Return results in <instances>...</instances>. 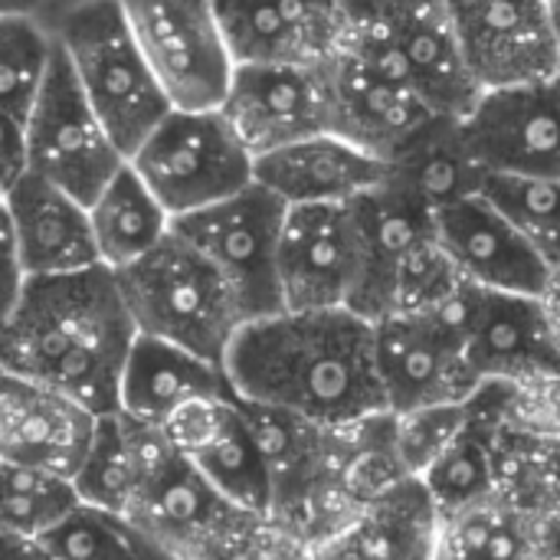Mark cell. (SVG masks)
Wrapping results in <instances>:
<instances>
[{
	"label": "cell",
	"mask_w": 560,
	"mask_h": 560,
	"mask_svg": "<svg viewBox=\"0 0 560 560\" xmlns=\"http://www.w3.org/2000/svg\"><path fill=\"white\" fill-rule=\"evenodd\" d=\"M171 108H220L233 79L213 0H118Z\"/></svg>",
	"instance_id": "obj_10"
},
{
	"label": "cell",
	"mask_w": 560,
	"mask_h": 560,
	"mask_svg": "<svg viewBox=\"0 0 560 560\" xmlns=\"http://www.w3.org/2000/svg\"><path fill=\"white\" fill-rule=\"evenodd\" d=\"M440 512L420 479L364 505L341 532L312 548L315 560H433Z\"/></svg>",
	"instance_id": "obj_26"
},
{
	"label": "cell",
	"mask_w": 560,
	"mask_h": 560,
	"mask_svg": "<svg viewBox=\"0 0 560 560\" xmlns=\"http://www.w3.org/2000/svg\"><path fill=\"white\" fill-rule=\"evenodd\" d=\"M253 180L285 207L354 203L387 180V161L335 131H322L256 158Z\"/></svg>",
	"instance_id": "obj_23"
},
{
	"label": "cell",
	"mask_w": 560,
	"mask_h": 560,
	"mask_svg": "<svg viewBox=\"0 0 560 560\" xmlns=\"http://www.w3.org/2000/svg\"><path fill=\"white\" fill-rule=\"evenodd\" d=\"M233 62L322 66L345 49V0H213Z\"/></svg>",
	"instance_id": "obj_19"
},
{
	"label": "cell",
	"mask_w": 560,
	"mask_h": 560,
	"mask_svg": "<svg viewBox=\"0 0 560 560\" xmlns=\"http://www.w3.org/2000/svg\"><path fill=\"white\" fill-rule=\"evenodd\" d=\"M436 240L466 285L541 295L548 262L512 226V220L482 194L463 197L433 213Z\"/></svg>",
	"instance_id": "obj_20"
},
{
	"label": "cell",
	"mask_w": 560,
	"mask_h": 560,
	"mask_svg": "<svg viewBox=\"0 0 560 560\" xmlns=\"http://www.w3.org/2000/svg\"><path fill=\"white\" fill-rule=\"evenodd\" d=\"M56 52V36L36 13H0V112L26 115L43 89Z\"/></svg>",
	"instance_id": "obj_34"
},
{
	"label": "cell",
	"mask_w": 560,
	"mask_h": 560,
	"mask_svg": "<svg viewBox=\"0 0 560 560\" xmlns=\"http://www.w3.org/2000/svg\"><path fill=\"white\" fill-rule=\"evenodd\" d=\"M476 377L512 384L560 371V328L541 295L459 285L450 302Z\"/></svg>",
	"instance_id": "obj_13"
},
{
	"label": "cell",
	"mask_w": 560,
	"mask_h": 560,
	"mask_svg": "<svg viewBox=\"0 0 560 560\" xmlns=\"http://www.w3.org/2000/svg\"><path fill=\"white\" fill-rule=\"evenodd\" d=\"M489 171L472 154L459 118L440 115L430 121L390 164L387 184L404 197L436 213L463 197L482 194Z\"/></svg>",
	"instance_id": "obj_27"
},
{
	"label": "cell",
	"mask_w": 560,
	"mask_h": 560,
	"mask_svg": "<svg viewBox=\"0 0 560 560\" xmlns=\"http://www.w3.org/2000/svg\"><path fill=\"white\" fill-rule=\"evenodd\" d=\"M482 197H489L512 220L548 269L560 266V177L489 174Z\"/></svg>",
	"instance_id": "obj_36"
},
{
	"label": "cell",
	"mask_w": 560,
	"mask_h": 560,
	"mask_svg": "<svg viewBox=\"0 0 560 560\" xmlns=\"http://www.w3.org/2000/svg\"><path fill=\"white\" fill-rule=\"evenodd\" d=\"M551 560H560V555H555V558H551Z\"/></svg>",
	"instance_id": "obj_47"
},
{
	"label": "cell",
	"mask_w": 560,
	"mask_h": 560,
	"mask_svg": "<svg viewBox=\"0 0 560 560\" xmlns=\"http://www.w3.org/2000/svg\"><path fill=\"white\" fill-rule=\"evenodd\" d=\"M486 390L505 433L560 443V371L512 384L486 381Z\"/></svg>",
	"instance_id": "obj_37"
},
{
	"label": "cell",
	"mask_w": 560,
	"mask_h": 560,
	"mask_svg": "<svg viewBox=\"0 0 560 560\" xmlns=\"http://www.w3.org/2000/svg\"><path fill=\"white\" fill-rule=\"evenodd\" d=\"M433 560H551L535 518L492 492L459 512L440 515Z\"/></svg>",
	"instance_id": "obj_29"
},
{
	"label": "cell",
	"mask_w": 560,
	"mask_h": 560,
	"mask_svg": "<svg viewBox=\"0 0 560 560\" xmlns=\"http://www.w3.org/2000/svg\"><path fill=\"white\" fill-rule=\"evenodd\" d=\"M46 26L85 102L128 158L171 105L131 36L118 0H75L56 10Z\"/></svg>",
	"instance_id": "obj_4"
},
{
	"label": "cell",
	"mask_w": 560,
	"mask_h": 560,
	"mask_svg": "<svg viewBox=\"0 0 560 560\" xmlns=\"http://www.w3.org/2000/svg\"><path fill=\"white\" fill-rule=\"evenodd\" d=\"M240 400L322 427L387 410L374 364V325L351 308L279 312L240 325L223 361Z\"/></svg>",
	"instance_id": "obj_1"
},
{
	"label": "cell",
	"mask_w": 560,
	"mask_h": 560,
	"mask_svg": "<svg viewBox=\"0 0 560 560\" xmlns=\"http://www.w3.org/2000/svg\"><path fill=\"white\" fill-rule=\"evenodd\" d=\"M345 49L404 75L440 115L463 118L479 102L446 0H345Z\"/></svg>",
	"instance_id": "obj_6"
},
{
	"label": "cell",
	"mask_w": 560,
	"mask_h": 560,
	"mask_svg": "<svg viewBox=\"0 0 560 560\" xmlns=\"http://www.w3.org/2000/svg\"><path fill=\"white\" fill-rule=\"evenodd\" d=\"M0 200H3V190H0Z\"/></svg>",
	"instance_id": "obj_49"
},
{
	"label": "cell",
	"mask_w": 560,
	"mask_h": 560,
	"mask_svg": "<svg viewBox=\"0 0 560 560\" xmlns=\"http://www.w3.org/2000/svg\"><path fill=\"white\" fill-rule=\"evenodd\" d=\"M39 545L56 560H174L128 515L75 505Z\"/></svg>",
	"instance_id": "obj_33"
},
{
	"label": "cell",
	"mask_w": 560,
	"mask_h": 560,
	"mask_svg": "<svg viewBox=\"0 0 560 560\" xmlns=\"http://www.w3.org/2000/svg\"><path fill=\"white\" fill-rule=\"evenodd\" d=\"M545 7H548L551 30H555V39H558V52H560V0H545Z\"/></svg>",
	"instance_id": "obj_45"
},
{
	"label": "cell",
	"mask_w": 560,
	"mask_h": 560,
	"mask_svg": "<svg viewBox=\"0 0 560 560\" xmlns=\"http://www.w3.org/2000/svg\"><path fill=\"white\" fill-rule=\"evenodd\" d=\"M174 560H243L269 522L230 502L180 453L151 476L125 512Z\"/></svg>",
	"instance_id": "obj_9"
},
{
	"label": "cell",
	"mask_w": 560,
	"mask_h": 560,
	"mask_svg": "<svg viewBox=\"0 0 560 560\" xmlns=\"http://www.w3.org/2000/svg\"><path fill=\"white\" fill-rule=\"evenodd\" d=\"M541 299H545L548 312L555 315V322H558L560 328V266H555V269L548 272V285H545Z\"/></svg>",
	"instance_id": "obj_43"
},
{
	"label": "cell",
	"mask_w": 560,
	"mask_h": 560,
	"mask_svg": "<svg viewBox=\"0 0 560 560\" xmlns=\"http://www.w3.org/2000/svg\"><path fill=\"white\" fill-rule=\"evenodd\" d=\"M328 82L331 131L387 164L440 118L404 75L351 49L328 59Z\"/></svg>",
	"instance_id": "obj_18"
},
{
	"label": "cell",
	"mask_w": 560,
	"mask_h": 560,
	"mask_svg": "<svg viewBox=\"0 0 560 560\" xmlns=\"http://www.w3.org/2000/svg\"><path fill=\"white\" fill-rule=\"evenodd\" d=\"M361 276V236L351 203L285 207L279 289L285 312L351 308Z\"/></svg>",
	"instance_id": "obj_16"
},
{
	"label": "cell",
	"mask_w": 560,
	"mask_h": 560,
	"mask_svg": "<svg viewBox=\"0 0 560 560\" xmlns=\"http://www.w3.org/2000/svg\"><path fill=\"white\" fill-rule=\"evenodd\" d=\"M69 482L75 489L79 505L118 512V515L131 509L141 489V466L128 436V423L118 410L95 417L92 440Z\"/></svg>",
	"instance_id": "obj_32"
},
{
	"label": "cell",
	"mask_w": 560,
	"mask_h": 560,
	"mask_svg": "<svg viewBox=\"0 0 560 560\" xmlns=\"http://www.w3.org/2000/svg\"><path fill=\"white\" fill-rule=\"evenodd\" d=\"M171 220L213 207L253 184V154L220 108H171L128 154Z\"/></svg>",
	"instance_id": "obj_7"
},
{
	"label": "cell",
	"mask_w": 560,
	"mask_h": 560,
	"mask_svg": "<svg viewBox=\"0 0 560 560\" xmlns=\"http://www.w3.org/2000/svg\"><path fill=\"white\" fill-rule=\"evenodd\" d=\"M98 262L112 272L151 253L171 233V213L125 161L112 180L85 203Z\"/></svg>",
	"instance_id": "obj_28"
},
{
	"label": "cell",
	"mask_w": 560,
	"mask_h": 560,
	"mask_svg": "<svg viewBox=\"0 0 560 560\" xmlns=\"http://www.w3.org/2000/svg\"><path fill=\"white\" fill-rule=\"evenodd\" d=\"M220 112L253 161L331 131L328 62H236Z\"/></svg>",
	"instance_id": "obj_14"
},
{
	"label": "cell",
	"mask_w": 560,
	"mask_h": 560,
	"mask_svg": "<svg viewBox=\"0 0 560 560\" xmlns=\"http://www.w3.org/2000/svg\"><path fill=\"white\" fill-rule=\"evenodd\" d=\"M459 125L489 174L560 177V75L489 89Z\"/></svg>",
	"instance_id": "obj_17"
},
{
	"label": "cell",
	"mask_w": 560,
	"mask_h": 560,
	"mask_svg": "<svg viewBox=\"0 0 560 560\" xmlns=\"http://www.w3.org/2000/svg\"><path fill=\"white\" fill-rule=\"evenodd\" d=\"M374 364L390 413L436 404H466L479 390L459 328L446 308L400 312L371 322Z\"/></svg>",
	"instance_id": "obj_12"
},
{
	"label": "cell",
	"mask_w": 560,
	"mask_h": 560,
	"mask_svg": "<svg viewBox=\"0 0 560 560\" xmlns=\"http://www.w3.org/2000/svg\"><path fill=\"white\" fill-rule=\"evenodd\" d=\"M243 560H315L312 558V548L308 545H302V541H295V538H289V535H282V532H276L272 525H269V532H266V538L246 555Z\"/></svg>",
	"instance_id": "obj_41"
},
{
	"label": "cell",
	"mask_w": 560,
	"mask_h": 560,
	"mask_svg": "<svg viewBox=\"0 0 560 560\" xmlns=\"http://www.w3.org/2000/svg\"><path fill=\"white\" fill-rule=\"evenodd\" d=\"M469 423L456 443L420 476L427 495L440 515L459 512L495 492V456H499V420L486 384L466 400Z\"/></svg>",
	"instance_id": "obj_30"
},
{
	"label": "cell",
	"mask_w": 560,
	"mask_h": 560,
	"mask_svg": "<svg viewBox=\"0 0 560 560\" xmlns=\"http://www.w3.org/2000/svg\"><path fill=\"white\" fill-rule=\"evenodd\" d=\"M0 560H56L36 538H23L0 525Z\"/></svg>",
	"instance_id": "obj_42"
},
{
	"label": "cell",
	"mask_w": 560,
	"mask_h": 560,
	"mask_svg": "<svg viewBox=\"0 0 560 560\" xmlns=\"http://www.w3.org/2000/svg\"><path fill=\"white\" fill-rule=\"evenodd\" d=\"M164 433L213 489L269 522V476L240 397L190 404L164 423Z\"/></svg>",
	"instance_id": "obj_21"
},
{
	"label": "cell",
	"mask_w": 560,
	"mask_h": 560,
	"mask_svg": "<svg viewBox=\"0 0 560 560\" xmlns=\"http://www.w3.org/2000/svg\"><path fill=\"white\" fill-rule=\"evenodd\" d=\"M138 335L171 341L217 364L243 318L220 272L174 230L141 259L115 272Z\"/></svg>",
	"instance_id": "obj_5"
},
{
	"label": "cell",
	"mask_w": 560,
	"mask_h": 560,
	"mask_svg": "<svg viewBox=\"0 0 560 560\" xmlns=\"http://www.w3.org/2000/svg\"><path fill=\"white\" fill-rule=\"evenodd\" d=\"M135 335L112 269L33 276L0 328V364L102 417L118 410V381Z\"/></svg>",
	"instance_id": "obj_2"
},
{
	"label": "cell",
	"mask_w": 560,
	"mask_h": 560,
	"mask_svg": "<svg viewBox=\"0 0 560 560\" xmlns=\"http://www.w3.org/2000/svg\"><path fill=\"white\" fill-rule=\"evenodd\" d=\"M390 417H394L397 459L410 479H420L466 430L469 407L466 404H436V407H420V410L390 413Z\"/></svg>",
	"instance_id": "obj_38"
},
{
	"label": "cell",
	"mask_w": 560,
	"mask_h": 560,
	"mask_svg": "<svg viewBox=\"0 0 560 560\" xmlns=\"http://www.w3.org/2000/svg\"><path fill=\"white\" fill-rule=\"evenodd\" d=\"M26 174V125L0 112V190Z\"/></svg>",
	"instance_id": "obj_40"
},
{
	"label": "cell",
	"mask_w": 560,
	"mask_h": 560,
	"mask_svg": "<svg viewBox=\"0 0 560 560\" xmlns=\"http://www.w3.org/2000/svg\"><path fill=\"white\" fill-rule=\"evenodd\" d=\"M69 3H75V0H49V10L43 13V20H49L56 10H62V7H69Z\"/></svg>",
	"instance_id": "obj_46"
},
{
	"label": "cell",
	"mask_w": 560,
	"mask_h": 560,
	"mask_svg": "<svg viewBox=\"0 0 560 560\" xmlns=\"http://www.w3.org/2000/svg\"><path fill=\"white\" fill-rule=\"evenodd\" d=\"M125 161L56 46L43 89L26 115V171L89 203Z\"/></svg>",
	"instance_id": "obj_11"
},
{
	"label": "cell",
	"mask_w": 560,
	"mask_h": 560,
	"mask_svg": "<svg viewBox=\"0 0 560 560\" xmlns=\"http://www.w3.org/2000/svg\"><path fill=\"white\" fill-rule=\"evenodd\" d=\"M79 505L75 489L66 476L0 463V525L23 535H49Z\"/></svg>",
	"instance_id": "obj_35"
},
{
	"label": "cell",
	"mask_w": 560,
	"mask_h": 560,
	"mask_svg": "<svg viewBox=\"0 0 560 560\" xmlns=\"http://www.w3.org/2000/svg\"><path fill=\"white\" fill-rule=\"evenodd\" d=\"M361 236V276L351 312L368 322L446 308L463 279L446 259L433 213L387 180L351 203Z\"/></svg>",
	"instance_id": "obj_3"
},
{
	"label": "cell",
	"mask_w": 560,
	"mask_h": 560,
	"mask_svg": "<svg viewBox=\"0 0 560 560\" xmlns=\"http://www.w3.org/2000/svg\"><path fill=\"white\" fill-rule=\"evenodd\" d=\"M0 374H3V364H0Z\"/></svg>",
	"instance_id": "obj_48"
},
{
	"label": "cell",
	"mask_w": 560,
	"mask_h": 560,
	"mask_svg": "<svg viewBox=\"0 0 560 560\" xmlns=\"http://www.w3.org/2000/svg\"><path fill=\"white\" fill-rule=\"evenodd\" d=\"M282 220L285 203L253 180L240 194L171 223L220 272L243 325L285 312L279 289Z\"/></svg>",
	"instance_id": "obj_8"
},
{
	"label": "cell",
	"mask_w": 560,
	"mask_h": 560,
	"mask_svg": "<svg viewBox=\"0 0 560 560\" xmlns=\"http://www.w3.org/2000/svg\"><path fill=\"white\" fill-rule=\"evenodd\" d=\"M3 210L30 279L69 276L102 266L89 226V210L62 187L26 171L3 190Z\"/></svg>",
	"instance_id": "obj_24"
},
{
	"label": "cell",
	"mask_w": 560,
	"mask_h": 560,
	"mask_svg": "<svg viewBox=\"0 0 560 560\" xmlns=\"http://www.w3.org/2000/svg\"><path fill=\"white\" fill-rule=\"evenodd\" d=\"M49 10V0H0V13H36L43 16Z\"/></svg>",
	"instance_id": "obj_44"
},
{
	"label": "cell",
	"mask_w": 560,
	"mask_h": 560,
	"mask_svg": "<svg viewBox=\"0 0 560 560\" xmlns=\"http://www.w3.org/2000/svg\"><path fill=\"white\" fill-rule=\"evenodd\" d=\"M230 397H236V390L223 364L171 341L135 335L118 381V413L164 427L190 404Z\"/></svg>",
	"instance_id": "obj_25"
},
{
	"label": "cell",
	"mask_w": 560,
	"mask_h": 560,
	"mask_svg": "<svg viewBox=\"0 0 560 560\" xmlns=\"http://www.w3.org/2000/svg\"><path fill=\"white\" fill-rule=\"evenodd\" d=\"M446 7L479 92L560 75L545 0H446Z\"/></svg>",
	"instance_id": "obj_15"
},
{
	"label": "cell",
	"mask_w": 560,
	"mask_h": 560,
	"mask_svg": "<svg viewBox=\"0 0 560 560\" xmlns=\"http://www.w3.org/2000/svg\"><path fill=\"white\" fill-rule=\"evenodd\" d=\"M495 492L538 522L551 558L560 555V443L528 440L499 427Z\"/></svg>",
	"instance_id": "obj_31"
},
{
	"label": "cell",
	"mask_w": 560,
	"mask_h": 560,
	"mask_svg": "<svg viewBox=\"0 0 560 560\" xmlns=\"http://www.w3.org/2000/svg\"><path fill=\"white\" fill-rule=\"evenodd\" d=\"M95 430V413L75 400L0 374V463L46 469L72 479Z\"/></svg>",
	"instance_id": "obj_22"
},
{
	"label": "cell",
	"mask_w": 560,
	"mask_h": 560,
	"mask_svg": "<svg viewBox=\"0 0 560 560\" xmlns=\"http://www.w3.org/2000/svg\"><path fill=\"white\" fill-rule=\"evenodd\" d=\"M26 279L30 276L23 269V259H20V249H16V236H13V226H10L3 200H0V328L16 312V305L23 299V289H26Z\"/></svg>",
	"instance_id": "obj_39"
}]
</instances>
